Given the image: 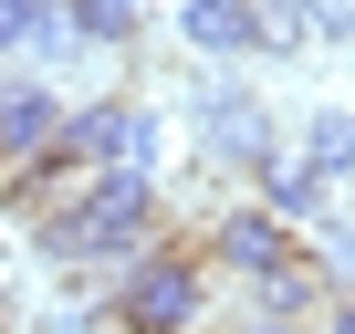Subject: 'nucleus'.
Returning <instances> with one entry per match:
<instances>
[{"mask_svg": "<svg viewBox=\"0 0 355 334\" xmlns=\"http://www.w3.org/2000/svg\"><path fill=\"white\" fill-rule=\"evenodd\" d=\"M157 230H167V188H157V167L125 157V167H105L73 209H53L32 230V251H42V272H125Z\"/></svg>", "mask_w": 355, "mask_h": 334, "instance_id": "nucleus-1", "label": "nucleus"}, {"mask_svg": "<svg viewBox=\"0 0 355 334\" xmlns=\"http://www.w3.org/2000/svg\"><path fill=\"white\" fill-rule=\"evenodd\" d=\"M105 303H115V334H189V324H209L220 272H209L199 230H178V220H167L125 272H105Z\"/></svg>", "mask_w": 355, "mask_h": 334, "instance_id": "nucleus-2", "label": "nucleus"}, {"mask_svg": "<svg viewBox=\"0 0 355 334\" xmlns=\"http://www.w3.org/2000/svg\"><path fill=\"white\" fill-rule=\"evenodd\" d=\"M199 251H209V272H220V282H272V272L313 261V251H303V230H293L282 209H261V199H220V209L199 220Z\"/></svg>", "mask_w": 355, "mask_h": 334, "instance_id": "nucleus-3", "label": "nucleus"}, {"mask_svg": "<svg viewBox=\"0 0 355 334\" xmlns=\"http://www.w3.org/2000/svg\"><path fill=\"white\" fill-rule=\"evenodd\" d=\"M53 157H73V167H157V115L136 105V94H84L73 115H63V136H53Z\"/></svg>", "mask_w": 355, "mask_h": 334, "instance_id": "nucleus-4", "label": "nucleus"}, {"mask_svg": "<svg viewBox=\"0 0 355 334\" xmlns=\"http://www.w3.org/2000/svg\"><path fill=\"white\" fill-rule=\"evenodd\" d=\"M189 115H199V146H209L199 167H261V157L282 146V136L261 125V105H251V94H241L230 73H209V84L189 94Z\"/></svg>", "mask_w": 355, "mask_h": 334, "instance_id": "nucleus-5", "label": "nucleus"}, {"mask_svg": "<svg viewBox=\"0 0 355 334\" xmlns=\"http://www.w3.org/2000/svg\"><path fill=\"white\" fill-rule=\"evenodd\" d=\"M178 42L209 63H241V53H272V21L261 0H178Z\"/></svg>", "mask_w": 355, "mask_h": 334, "instance_id": "nucleus-6", "label": "nucleus"}, {"mask_svg": "<svg viewBox=\"0 0 355 334\" xmlns=\"http://www.w3.org/2000/svg\"><path fill=\"white\" fill-rule=\"evenodd\" d=\"M63 53H84L63 0H0V63H63Z\"/></svg>", "mask_w": 355, "mask_h": 334, "instance_id": "nucleus-7", "label": "nucleus"}, {"mask_svg": "<svg viewBox=\"0 0 355 334\" xmlns=\"http://www.w3.org/2000/svg\"><path fill=\"white\" fill-rule=\"evenodd\" d=\"M272 21V63H293L303 42H355V0H261Z\"/></svg>", "mask_w": 355, "mask_h": 334, "instance_id": "nucleus-8", "label": "nucleus"}, {"mask_svg": "<svg viewBox=\"0 0 355 334\" xmlns=\"http://www.w3.org/2000/svg\"><path fill=\"white\" fill-rule=\"evenodd\" d=\"M251 178H261V209H282L293 230H313V220L334 209V188L313 178V167H303V146H272V157L251 167Z\"/></svg>", "mask_w": 355, "mask_h": 334, "instance_id": "nucleus-9", "label": "nucleus"}, {"mask_svg": "<svg viewBox=\"0 0 355 334\" xmlns=\"http://www.w3.org/2000/svg\"><path fill=\"white\" fill-rule=\"evenodd\" d=\"M303 167H313V178L324 188H355V105H324V115H303Z\"/></svg>", "mask_w": 355, "mask_h": 334, "instance_id": "nucleus-10", "label": "nucleus"}, {"mask_svg": "<svg viewBox=\"0 0 355 334\" xmlns=\"http://www.w3.org/2000/svg\"><path fill=\"white\" fill-rule=\"evenodd\" d=\"M63 21H73L84 53H136L146 42V11H136V0H63Z\"/></svg>", "mask_w": 355, "mask_h": 334, "instance_id": "nucleus-11", "label": "nucleus"}, {"mask_svg": "<svg viewBox=\"0 0 355 334\" xmlns=\"http://www.w3.org/2000/svg\"><path fill=\"white\" fill-rule=\"evenodd\" d=\"M324 334H355V292H345V303H334V313H324Z\"/></svg>", "mask_w": 355, "mask_h": 334, "instance_id": "nucleus-12", "label": "nucleus"}, {"mask_svg": "<svg viewBox=\"0 0 355 334\" xmlns=\"http://www.w3.org/2000/svg\"><path fill=\"white\" fill-rule=\"evenodd\" d=\"M0 324H11V282H0Z\"/></svg>", "mask_w": 355, "mask_h": 334, "instance_id": "nucleus-13", "label": "nucleus"}, {"mask_svg": "<svg viewBox=\"0 0 355 334\" xmlns=\"http://www.w3.org/2000/svg\"><path fill=\"white\" fill-rule=\"evenodd\" d=\"M189 334H220V324H189Z\"/></svg>", "mask_w": 355, "mask_h": 334, "instance_id": "nucleus-14", "label": "nucleus"}]
</instances>
